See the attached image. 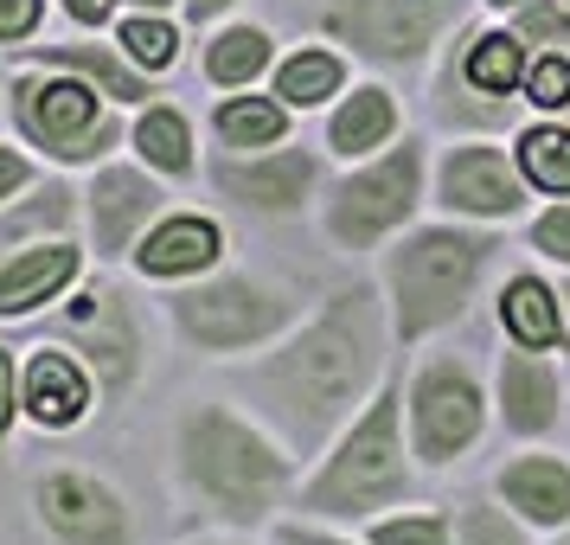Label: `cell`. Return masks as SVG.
Segmentation results:
<instances>
[{"mask_svg": "<svg viewBox=\"0 0 570 545\" xmlns=\"http://www.w3.org/2000/svg\"><path fill=\"white\" fill-rule=\"evenodd\" d=\"M397 360H404V347L391 334L385 283L353 276V283L321 289V302L276 347L237 360V398L302 463H314L365 411V398L385 386V372Z\"/></svg>", "mask_w": 570, "mask_h": 545, "instance_id": "obj_1", "label": "cell"}, {"mask_svg": "<svg viewBox=\"0 0 570 545\" xmlns=\"http://www.w3.org/2000/svg\"><path fill=\"white\" fill-rule=\"evenodd\" d=\"M167 475H174V494L206 526L269 533L295 500L302 456L250 405L186 398L167 424Z\"/></svg>", "mask_w": 570, "mask_h": 545, "instance_id": "obj_2", "label": "cell"}, {"mask_svg": "<svg viewBox=\"0 0 570 545\" xmlns=\"http://www.w3.org/2000/svg\"><path fill=\"white\" fill-rule=\"evenodd\" d=\"M416 481H423V463H416L411 424H404V360H397L385 386L365 398V411L308 463L288 514L327 519V526H365L372 514L404 507Z\"/></svg>", "mask_w": 570, "mask_h": 545, "instance_id": "obj_3", "label": "cell"}, {"mask_svg": "<svg viewBox=\"0 0 570 545\" xmlns=\"http://www.w3.org/2000/svg\"><path fill=\"white\" fill-rule=\"evenodd\" d=\"M507 251L500 225H474V218H416L411 232H397L379 251V283L391 302V334L404 353L430 347V340L455 334L474 309L481 283Z\"/></svg>", "mask_w": 570, "mask_h": 545, "instance_id": "obj_4", "label": "cell"}, {"mask_svg": "<svg viewBox=\"0 0 570 545\" xmlns=\"http://www.w3.org/2000/svg\"><path fill=\"white\" fill-rule=\"evenodd\" d=\"M160 321L174 328L186 353L199 360H250L314 309L295 276H276V270H237V263H218L193 283H160Z\"/></svg>", "mask_w": 570, "mask_h": 545, "instance_id": "obj_5", "label": "cell"}, {"mask_svg": "<svg viewBox=\"0 0 570 545\" xmlns=\"http://www.w3.org/2000/svg\"><path fill=\"white\" fill-rule=\"evenodd\" d=\"M430 167H436L430 135H416V129H404L391 148H379V155L346 160L334 181H327L321 206H314L321 237L334 244L340 257H372V251H385L391 237L411 232L416 212L430 206Z\"/></svg>", "mask_w": 570, "mask_h": 545, "instance_id": "obj_6", "label": "cell"}, {"mask_svg": "<svg viewBox=\"0 0 570 545\" xmlns=\"http://www.w3.org/2000/svg\"><path fill=\"white\" fill-rule=\"evenodd\" d=\"M525 71L532 46L519 39L513 20H468L442 58L430 65V109L442 129L455 135H519L525 123Z\"/></svg>", "mask_w": 570, "mask_h": 545, "instance_id": "obj_7", "label": "cell"}, {"mask_svg": "<svg viewBox=\"0 0 570 545\" xmlns=\"http://www.w3.org/2000/svg\"><path fill=\"white\" fill-rule=\"evenodd\" d=\"M7 129L52 167H104L116 148H129V116L78 71L52 65H13L7 78Z\"/></svg>", "mask_w": 570, "mask_h": 545, "instance_id": "obj_8", "label": "cell"}, {"mask_svg": "<svg viewBox=\"0 0 570 545\" xmlns=\"http://www.w3.org/2000/svg\"><path fill=\"white\" fill-rule=\"evenodd\" d=\"M474 0H321L314 32L340 52L365 65L372 78L416 84L430 78L442 46L468 27Z\"/></svg>", "mask_w": 570, "mask_h": 545, "instance_id": "obj_9", "label": "cell"}, {"mask_svg": "<svg viewBox=\"0 0 570 545\" xmlns=\"http://www.w3.org/2000/svg\"><path fill=\"white\" fill-rule=\"evenodd\" d=\"M46 340H65L71 353H83V366L104 379L109 405H122L148 372V314L135 302L129 276H116L109 263L83 270V283L46 309Z\"/></svg>", "mask_w": 570, "mask_h": 545, "instance_id": "obj_10", "label": "cell"}, {"mask_svg": "<svg viewBox=\"0 0 570 545\" xmlns=\"http://www.w3.org/2000/svg\"><path fill=\"white\" fill-rule=\"evenodd\" d=\"M404 424H411L423 475H442L468 449H481L493 424V386L462 347H416L411 372H404Z\"/></svg>", "mask_w": 570, "mask_h": 545, "instance_id": "obj_11", "label": "cell"}, {"mask_svg": "<svg viewBox=\"0 0 570 545\" xmlns=\"http://www.w3.org/2000/svg\"><path fill=\"white\" fill-rule=\"evenodd\" d=\"M327 148H308V142H276V148H257V155H232V148H212L206 155V186L218 199H232L237 212L250 218H302V212L321 206L327 193Z\"/></svg>", "mask_w": 570, "mask_h": 545, "instance_id": "obj_12", "label": "cell"}, {"mask_svg": "<svg viewBox=\"0 0 570 545\" xmlns=\"http://www.w3.org/2000/svg\"><path fill=\"white\" fill-rule=\"evenodd\" d=\"M539 199V186L525 181L519 148L500 135H455L430 167V206L449 218H474V225H513Z\"/></svg>", "mask_w": 570, "mask_h": 545, "instance_id": "obj_13", "label": "cell"}, {"mask_svg": "<svg viewBox=\"0 0 570 545\" xmlns=\"http://www.w3.org/2000/svg\"><path fill=\"white\" fill-rule=\"evenodd\" d=\"M32 519L52 545H135L129 494L83 463H52L32 475Z\"/></svg>", "mask_w": 570, "mask_h": 545, "instance_id": "obj_14", "label": "cell"}, {"mask_svg": "<svg viewBox=\"0 0 570 545\" xmlns=\"http://www.w3.org/2000/svg\"><path fill=\"white\" fill-rule=\"evenodd\" d=\"M160 212H174V193L148 160H116L83 174V232H90V257L122 270L135 257V244L148 237Z\"/></svg>", "mask_w": 570, "mask_h": 545, "instance_id": "obj_15", "label": "cell"}, {"mask_svg": "<svg viewBox=\"0 0 570 545\" xmlns=\"http://www.w3.org/2000/svg\"><path fill=\"white\" fill-rule=\"evenodd\" d=\"M493 424L500 437L513 442H544L570 424V379L558 353H539V347H513L493 360Z\"/></svg>", "mask_w": 570, "mask_h": 545, "instance_id": "obj_16", "label": "cell"}, {"mask_svg": "<svg viewBox=\"0 0 570 545\" xmlns=\"http://www.w3.org/2000/svg\"><path fill=\"white\" fill-rule=\"evenodd\" d=\"M104 379L83 366V353H71L65 340H39L20 366V411L39 437H71L90 417L104 411Z\"/></svg>", "mask_w": 570, "mask_h": 545, "instance_id": "obj_17", "label": "cell"}, {"mask_svg": "<svg viewBox=\"0 0 570 545\" xmlns=\"http://www.w3.org/2000/svg\"><path fill=\"white\" fill-rule=\"evenodd\" d=\"M218 263H225V225L212 212L174 206V212H160L155 225H148V237L135 244L129 270L141 283L160 289V283H193V276H206Z\"/></svg>", "mask_w": 570, "mask_h": 545, "instance_id": "obj_18", "label": "cell"}, {"mask_svg": "<svg viewBox=\"0 0 570 545\" xmlns=\"http://www.w3.org/2000/svg\"><path fill=\"white\" fill-rule=\"evenodd\" d=\"M13 65H52V71H78L104 90L109 104L141 109L160 97V78H148L141 65H129V52L104 39V32H83V39H32V46H13Z\"/></svg>", "mask_w": 570, "mask_h": 545, "instance_id": "obj_19", "label": "cell"}, {"mask_svg": "<svg viewBox=\"0 0 570 545\" xmlns=\"http://www.w3.org/2000/svg\"><path fill=\"white\" fill-rule=\"evenodd\" d=\"M404 135V90L391 78H353L327 104V123H321V148L346 167V160H365L391 148Z\"/></svg>", "mask_w": 570, "mask_h": 545, "instance_id": "obj_20", "label": "cell"}, {"mask_svg": "<svg viewBox=\"0 0 570 545\" xmlns=\"http://www.w3.org/2000/svg\"><path fill=\"white\" fill-rule=\"evenodd\" d=\"M90 270V251L78 237H46V244H27L0 263V321H32L52 302H65L71 289L83 283Z\"/></svg>", "mask_w": 570, "mask_h": 545, "instance_id": "obj_21", "label": "cell"}, {"mask_svg": "<svg viewBox=\"0 0 570 545\" xmlns=\"http://www.w3.org/2000/svg\"><path fill=\"white\" fill-rule=\"evenodd\" d=\"M488 488L500 494L532 533H558V526H570V456L544 449V442H519L513 456H500Z\"/></svg>", "mask_w": 570, "mask_h": 545, "instance_id": "obj_22", "label": "cell"}, {"mask_svg": "<svg viewBox=\"0 0 570 545\" xmlns=\"http://www.w3.org/2000/svg\"><path fill=\"white\" fill-rule=\"evenodd\" d=\"M83 232V186L58 167L39 186H27L20 199L0 206V263L27 244H46V237H78Z\"/></svg>", "mask_w": 570, "mask_h": 545, "instance_id": "obj_23", "label": "cell"}, {"mask_svg": "<svg viewBox=\"0 0 570 545\" xmlns=\"http://www.w3.org/2000/svg\"><path fill=\"white\" fill-rule=\"evenodd\" d=\"M493 321L513 347H539V353H564V289L544 270H513L500 295H493Z\"/></svg>", "mask_w": 570, "mask_h": 545, "instance_id": "obj_24", "label": "cell"}, {"mask_svg": "<svg viewBox=\"0 0 570 545\" xmlns=\"http://www.w3.org/2000/svg\"><path fill=\"white\" fill-rule=\"evenodd\" d=\"M276 32L263 20H225L199 39V78L212 90H257L269 71H276Z\"/></svg>", "mask_w": 570, "mask_h": 545, "instance_id": "obj_25", "label": "cell"}, {"mask_svg": "<svg viewBox=\"0 0 570 545\" xmlns=\"http://www.w3.org/2000/svg\"><path fill=\"white\" fill-rule=\"evenodd\" d=\"M206 129L218 148L257 155V148H276L295 135V109L276 90H218V104L206 109Z\"/></svg>", "mask_w": 570, "mask_h": 545, "instance_id": "obj_26", "label": "cell"}, {"mask_svg": "<svg viewBox=\"0 0 570 545\" xmlns=\"http://www.w3.org/2000/svg\"><path fill=\"white\" fill-rule=\"evenodd\" d=\"M129 155H135V160H148L160 181H193V174H199L193 116H186L180 104H167V97L141 104V109L129 116Z\"/></svg>", "mask_w": 570, "mask_h": 545, "instance_id": "obj_27", "label": "cell"}, {"mask_svg": "<svg viewBox=\"0 0 570 545\" xmlns=\"http://www.w3.org/2000/svg\"><path fill=\"white\" fill-rule=\"evenodd\" d=\"M346 84H353V58L340 52V46H295V52H283L276 71H269V90H276L295 116L327 109Z\"/></svg>", "mask_w": 570, "mask_h": 545, "instance_id": "obj_28", "label": "cell"}, {"mask_svg": "<svg viewBox=\"0 0 570 545\" xmlns=\"http://www.w3.org/2000/svg\"><path fill=\"white\" fill-rule=\"evenodd\" d=\"M513 148L525 181L539 186L544 199H570V116H532L513 135Z\"/></svg>", "mask_w": 570, "mask_h": 545, "instance_id": "obj_29", "label": "cell"}, {"mask_svg": "<svg viewBox=\"0 0 570 545\" xmlns=\"http://www.w3.org/2000/svg\"><path fill=\"white\" fill-rule=\"evenodd\" d=\"M109 39L129 52V65H141L148 78H167L174 65H180V20L174 13H122L116 27H109Z\"/></svg>", "mask_w": 570, "mask_h": 545, "instance_id": "obj_30", "label": "cell"}, {"mask_svg": "<svg viewBox=\"0 0 570 545\" xmlns=\"http://www.w3.org/2000/svg\"><path fill=\"white\" fill-rule=\"evenodd\" d=\"M449 514H455V545H532V526H525L493 488L455 500Z\"/></svg>", "mask_w": 570, "mask_h": 545, "instance_id": "obj_31", "label": "cell"}, {"mask_svg": "<svg viewBox=\"0 0 570 545\" xmlns=\"http://www.w3.org/2000/svg\"><path fill=\"white\" fill-rule=\"evenodd\" d=\"M360 539L372 545H455V514L449 507H391V514H372L365 526H353Z\"/></svg>", "mask_w": 570, "mask_h": 545, "instance_id": "obj_32", "label": "cell"}, {"mask_svg": "<svg viewBox=\"0 0 570 545\" xmlns=\"http://www.w3.org/2000/svg\"><path fill=\"white\" fill-rule=\"evenodd\" d=\"M525 104H532V116H564L570 109V52H532Z\"/></svg>", "mask_w": 570, "mask_h": 545, "instance_id": "obj_33", "label": "cell"}, {"mask_svg": "<svg viewBox=\"0 0 570 545\" xmlns=\"http://www.w3.org/2000/svg\"><path fill=\"white\" fill-rule=\"evenodd\" d=\"M525 251L539 263L570 270V199H551V206L525 212Z\"/></svg>", "mask_w": 570, "mask_h": 545, "instance_id": "obj_34", "label": "cell"}, {"mask_svg": "<svg viewBox=\"0 0 570 545\" xmlns=\"http://www.w3.org/2000/svg\"><path fill=\"white\" fill-rule=\"evenodd\" d=\"M39 181H46V160L32 155L20 135H13V142H0V206H7V199H20V193L39 186Z\"/></svg>", "mask_w": 570, "mask_h": 545, "instance_id": "obj_35", "label": "cell"}, {"mask_svg": "<svg viewBox=\"0 0 570 545\" xmlns=\"http://www.w3.org/2000/svg\"><path fill=\"white\" fill-rule=\"evenodd\" d=\"M269 545H372V539H360L353 526H327V519H295V514H283L276 526H269Z\"/></svg>", "mask_w": 570, "mask_h": 545, "instance_id": "obj_36", "label": "cell"}, {"mask_svg": "<svg viewBox=\"0 0 570 545\" xmlns=\"http://www.w3.org/2000/svg\"><path fill=\"white\" fill-rule=\"evenodd\" d=\"M46 32V0H0V52L32 46Z\"/></svg>", "mask_w": 570, "mask_h": 545, "instance_id": "obj_37", "label": "cell"}, {"mask_svg": "<svg viewBox=\"0 0 570 545\" xmlns=\"http://www.w3.org/2000/svg\"><path fill=\"white\" fill-rule=\"evenodd\" d=\"M20 360H13V347L0 340V449H7V437H13V424H20Z\"/></svg>", "mask_w": 570, "mask_h": 545, "instance_id": "obj_38", "label": "cell"}, {"mask_svg": "<svg viewBox=\"0 0 570 545\" xmlns=\"http://www.w3.org/2000/svg\"><path fill=\"white\" fill-rule=\"evenodd\" d=\"M58 13H65L78 32H109L116 20H122V0H58Z\"/></svg>", "mask_w": 570, "mask_h": 545, "instance_id": "obj_39", "label": "cell"}, {"mask_svg": "<svg viewBox=\"0 0 570 545\" xmlns=\"http://www.w3.org/2000/svg\"><path fill=\"white\" fill-rule=\"evenodd\" d=\"M237 13V0H180V20L193 32H212V27H225Z\"/></svg>", "mask_w": 570, "mask_h": 545, "instance_id": "obj_40", "label": "cell"}, {"mask_svg": "<svg viewBox=\"0 0 570 545\" xmlns=\"http://www.w3.org/2000/svg\"><path fill=\"white\" fill-rule=\"evenodd\" d=\"M180 545H257L250 533H232V526H206V533H193V539H180Z\"/></svg>", "mask_w": 570, "mask_h": 545, "instance_id": "obj_41", "label": "cell"}, {"mask_svg": "<svg viewBox=\"0 0 570 545\" xmlns=\"http://www.w3.org/2000/svg\"><path fill=\"white\" fill-rule=\"evenodd\" d=\"M122 7H135V13H180V0H122Z\"/></svg>", "mask_w": 570, "mask_h": 545, "instance_id": "obj_42", "label": "cell"}, {"mask_svg": "<svg viewBox=\"0 0 570 545\" xmlns=\"http://www.w3.org/2000/svg\"><path fill=\"white\" fill-rule=\"evenodd\" d=\"M481 7H488V13H500V20H507V13H519V7H525V0H481Z\"/></svg>", "mask_w": 570, "mask_h": 545, "instance_id": "obj_43", "label": "cell"}, {"mask_svg": "<svg viewBox=\"0 0 570 545\" xmlns=\"http://www.w3.org/2000/svg\"><path fill=\"white\" fill-rule=\"evenodd\" d=\"M558 289H564V360H570V270H564V283Z\"/></svg>", "mask_w": 570, "mask_h": 545, "instance_id": "obj_44", "label": "cell"}, {"mask_svg": "<svg viewBox=\"0 0 570 545\" xmlns=\"http://www.w3.org/2000/svg\"><path fill=\"white\" fill-rule=\"evenodd\" d=\"M544 545H570V526H558V533H544Z\"/></svg>", "mask_w": 570, "mask_h": 545, "instance_id": "obj_45", "label": "cell"}, {"mask_svg": "<svg viewBox=\"0 0 570 545\" xmlns=\"http://www.w3.org/2000/svg\"><path fill=\"white\" fill-rule=\"evenodd\" d=\"M564 13H570V0H564Z\"/></svg>", "mask_w": 570, "mask_h": 545, "instance_id": "obj_46", "label": "cell"}, {"mask_svg": "<svg viewBox=\"0 0 570 545\" xmlns=\"http://www.w3.org/2000/svg\"><path fill=\"white\" fill-rule=\"evenodd\" d=\"M564 116H570V109H564Z\"/></svg>", "mask_w": 570, "mask_h": 545, "instance_id": "obj_47", "label": "cell"}]
</instances>
